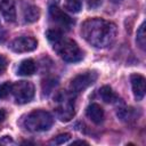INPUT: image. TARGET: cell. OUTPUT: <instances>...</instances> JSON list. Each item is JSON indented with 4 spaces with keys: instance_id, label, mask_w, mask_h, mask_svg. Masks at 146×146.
<instances>
[{
    "instance_id": "44dd1931",
    "label": "cell",
    "mask_w": 146,
    "mask_h": 146,
    "mask_svg": "<svg viewBox=\"0 0 146 146\" xmlns=\"http://www.w3.org/2000/svg\"><path fill=\"white\" fill-rule=\"evenodd\" d=\"M102 1L103 0H87V3L89 8H97L102 5Z\"/></svg>"
},
{
    "instance_id": "8fae6325",
    "label": "cell",
    "mask_w": 146,
    "mask_h": 146,
    "mask_svg": "<svg viewBox=\"0 0 146 146\" xmlns=\"http://www.w3.org/2000/svg\"><path fill=\"white\" fill-rule=\"evenodd\" d=\"M86 114H87L88 119H90L96 124L100 123L103 121V119H104V111H103L102 106L96 104V103H92L87 107Z\"/></svg>"
},
{
    "instance_id": "5b68a950",
    "label": "cell",
    "mask_w": 146,
    "mask_h": 146,
    "mask_svg": "<svg viewBox=\"0 0 146 146\" xmlns=\"http://www.w3.org/2000/svg\"><path fill=\"white\" fill-rule=\"evenodd\" d=\"M11 94L17 104H26L34 97V86L30 81H18L11 84Z\"/></svg>"
},
{
    "instance_id": "d4e9b609",
    "label": "cell",
    "mask_w": 146,
    "mask_h": 146,
    "mask_svg": "<svg viewBox=\"0 0 146 146\" xmlns=\"http://www.w3.org/2000/svg\"><path fill=\"white\" fill-rule=\"evenodd\" d=\"M113 2H119V1H121V0H112Z\"/></svg>"
},
{
    "instance_id": "7c38bea8",
    "label": "cell",
    "mask_w": 146,
    "mask_h": 146,
    "mask_svg": "<svg viewBox=\"0 0 146 146\" xmlns=\"http://www.w3.org/2000/svg\"><path fill=\"white\" fill-rule=\"evenodd\" d=\"M36 70V64L33 59L27 58L21 62L18 68H17V74L22 75V76H27V75H32Z\"/></svg>"
},
{
    "instance_id": "5bb4252c",
    "label": "cell",
    "mask_w": 146,
    "mask_h": 146,
    "mask_svg": "<svg viewBox=\"0 0 146 146\" xmlns=\"http://www.w3.org/2000/svg\"><path fill=\"white\" fill-rule=\"evenodd\" d=\"M99 96L102 97V99L105 103H114L117 99L116 95L114 94L112 88L108 87V86H104V87H102L99 89Z\"/></svg>"
},
{
    "instance_id": "e0dca14e",
    "label": "cell",
    "mask_w": 146,
    "mask_h": 146,
    "mask_svg": "<svg viewBox=\"0 0 146 146\" xmlns=\"http://www.w3.org/2000/svg\"><path fill=\"white\" fill-rule=\"evenodd\" d=\"M46 36H47V39H48L51 43H54V42L58 41V40L63 36V33H62V31L58 30V29H50V30H48V31L46 32Z\"/></svg>"
},
{
    "instance_id": "277c9868",
    "label": "cell",
    "mask_w": 146,
    "mask_h": 146,
    "mask_svg": "<svg viewBox=\"0 0 146 146\" xmlns=\"http://www.w3.org/2000/svg\"><path fill=\"white\" fill-rule=\"evenodd\" d=\"M54 103L56 115L60 121L67 122L73 119V116L75 115V107L72 92H58L54 98Z\"/></svg>"
},
{
    "instance_id": "7402d4cb",
    "label": "cell",
    "mask_w": 146,
    "mask_h": 146,
    "mask_svg": "<svg viewBox=\"0 0 146 146\" xmlns=\"http://www.w3.org/2000/svg\"><path fill=\"white\" fill-rule=\"evenodd\" d=\"M6 67H7V59L2 55H0V74L3 73V71L6 70Z\"/></svg>"
},
{
    "instance_id": "7a4b0ae2",
    "label": "cell",
    "mask_w": 146,
    "mask_h": 146,
    "mask_svg": "<svg viewBox=\"0 0 146 146\" xmlns=\"http://www.w3.org/2000/svg\"><path fill=\"white\" fill-rule=\"evenodd\" d=\"M54 123V117L52 115L43 110H35L29 113L24 121L23 125L27 131L31 132H41V131H47L51 128Z\"/></svg>"
},
{
    "instance_id": "603a6c76",
    "label": "cell",
    "mask_w": 146,
    "mask_h": 146,
    "mask_svg": "<svg viewBox=\"0 0 146 146\" xmlns=\"http://www.w3.org/2000/svg\"><path fill=\"white\" fill-rule=\"evenodd\" d=\"M5 119H6V112L3 110H0V124L5 121Z\"/></svg>"
},
{
    "instance_id": "cb8c5ba5",
    "label": "cell",
    "mask_w": 146,
    "mask_h": 146,
    "mask_svg": "<svg viewBox=\"0 0 146 146\" xmlns=\"http://www.w3.org/2000/svg\"><path fill=\"white\" fill-rule=\"evenodd\" d=\"M73 144H88V143H86L83 140H76V141H73Z\"/></svg>"
},
{
    "instance_id": "9c48e42d",
    "label": "cell",
    "mask_w": 146,
    "mask_h": 146,
    "mask_svg": "<svg viewBox=\"0 0 146 146\" xmlns=\"http://www.w3.org/2000/svg\"><path fill=\"white\" fill-rule=\"evenodd\" d=\"M131 81V87H132V92L136 98V100H141L145 97V78L140 74H132L130 76Z\"/></svg>"
},
{
    "instance_id": "d6986e66",
    "label": "cell",
    "mask_w": 146,
    "mask_h": 146,
    "mask_svg": "<svg viewBox=\"0 0 146 146\" xmlns=\"http://www.w3.org/2000/svg\"><path fill=\"white\" fill-rule=\"evenodd\" d=\"M71 138V135L70 133H60V135H58L57 137H55L51 141H50V144H55V145H62V144H64V143H66L68 139Z\"/></svg>"
},
{
    "instance_id": "52a82bcc",
    "label": "cell",
    "mask_w": 146,
    "mask_h": 146,
    "mask_svg": "<svg viewBox=\"0 0 146 146\" xmlns=\"http://www.w3.org/2000/svg\"><path fill=\"white\" fill-rule=\"evenodd\" d=\"M49 17L50 21L57 26L55 29H58L60 31H68L72 25L74 24L73 19L66 14L64 13L62 9H59L57 6H50L49 8Z\"/></svg>"
},
{
    "instance_id": "ffe728a7",
    "label": "cell",
    "mask_w": 146,
    "mask_h": 146,
    "mask_svg": "<svg viewBox=\"0 0 146 146\" xmlns=\"http://www.w3.org/2000/svg\"><path fill=\"white\" fill-rule=\"evenodd\" d=\"M56 84H57V82H56V80H55V79H47V80L43 82V87H44V86H47V88H43V89H42V90H43V92H46V94L50 92V91L52 90V88H54Z\"/></svg>"
},
{
    "instance_id": "6da1fadb",
    "label": "cell",
    "mask_w": 146,
    "mask_h": 146,
    "mask_svg": "<svg viewBox=\"0 0 146 146\" xmlns=\"http://www.w3.org/2000/svg\"><path fill=\"white\" fill-rule=\"evenodd\" d=\"M82 38L95 48L110 47L116 39V25L103 18H89L81 25Z\"/></svg>"
},
{
    "instance_id": "4fadbf2b",
    "label": "cell",
    "mask_w": 146,
    "mask_h": 146,
    "mask_svg": "<svg viewBox=\"0 0 146 146\" xmlns=\"http://www.w3.org/2000/svg\"><path fill=\"white\" fill-rule=\"evenodd\" d=\"M40 17V9L36 6L27 5L23 9V18L26 23H33L36 22Z\"/></svg>"
},
{
    "instance_id": "2e32d148",
    "label": "cell",
    "mask_w": 146,
    "mask_h": 146,
    "mask_svg": "<svg viewBox=\"0 0 146 146\" xmlns=\"http://www.w3.org/2000/svg\"><path fill=\"white\" fill-rule=\"evenodd\" d=\"M145 35H146L145 34V23H143L137 31V38H136L137 43L141 49H145V43H146V36Z\"/></svg>"
},
{
    "instance_id": "8992f818",
    "label": "cell",
    "mask_w": 146,
    "mask_h": 146,
    "mask_svg": "<svg viewBox=\"0 0 146 146\" xmlns=\"http://www.w3.org/2000/svg\"><path fill=\"white\" fill-rule=\"evenodd\" d=\"M98 78V74L94 71H88L81 74H78L74 76L70 83V92L72 94H79L83 90H86L88 87H90L92 83L96 82Z\"/></svg>"
},
{
    "instance_id": "ba28073f",
    "label": "cell",
    "mask_w": 146,
    "mask_h": 146,
    "mask_svg": "<svg viewBox=\"0 0 146 146\" xmlns=\"http://www.w3.org/2000/svg\"><path fill=\"white\" fill-rule=\"evenodd\" d=\"M36 47H38L36 40L32 36H27V35L17 36L9 43V49L13 50L14 52H17V54L32 51Z\"/></svg>"
},
{
    "instance_id": "30bf717a",
    "label": "cell",
    "mask_w": 146,
    "mask_h": 146,
    "mask_svg": "<svg viewBox=\"0 0 146 146\" xmlns=\"http://www.w3.org/2000/svg\"><path fill=\"white\" fill-rule=\"evenodd\" d=\"M0 10L3 18L7 22L16 21V7L15 0H0Z\"/></svg>"
},
{
    "instance_id": "3957f363",
    "label": "cell",
    "mask_w": 146,
    "mask_h": 146,
    "mask_svg": "<svg viewBox=\"0 0 146 146\" xmlns=\"http://www.w3.org/2000/svg\"><path fill=\"white\" fill-rule=\"evenodd\" d=\"M54 49L59 55L62 59L68 63L80 62L83 58V52L78 46V43L72 39H66L62 36L58 41L54 42Z\"/></svg>"
},
{
    "instance_id": "9a60e30c",
    "label": "cell",
    "mask_w": 146,
    "mask_h": 146,
    "mask_svg": "<svg viewBox=\"0 0 146 146\" xmlns=\"http://www.w3.org/2000/svg\"><path fill=\"white\" fill-rule=\"evenodd\" d=\"M64 8L70 13H79L82 8V1L81 0H65Z\"/></svg>"
},
{
    "instance_id": "ac0fdd59",
    "label": "cell",
    "mask_w": 146,
    "mask_h": 146,
    "mask_svg": "<svg viewBox=\"0 0 146 146\" xmlns=\"http://www.w3.org/2000/svg\"><path fill=\"white\" fill-rule=\"evenodd\" d=\"M11 84L10 82H5L0 86V99H6L11 94Z\"/></svg>"
}]
</instances>
